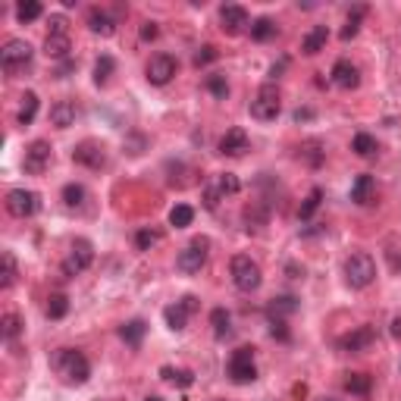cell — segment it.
Returning <instances> with one entry per match:
<instances>
[{
	"mask_svg": "<svg viewBox=\"0 0 401 401\" xmlns=\"http://www.w3.org/2000/svg\"><path fill=\"white\" fill-rule=\"evenodd\" d=\"M94 263V245L88 238H75L73 248H69L66 260H63V276H79Z\"/></svg>",
	"mask_w": 401,
	"mask_h": 401,
	"instance_id": "9",
	"label": "cell"
},
{
	"mask_svg": "<svg viewBox=\"0 0 401 401\" xmlns=\"http://www.w3.org/2000/svg\"><path fill=\"white\" fill-rule=\"evenodd\" d=\"M326 41H329V29H326V25H313V29L305 35V41H301V53L313 57V53H320L323 47H326Z\"/></svg>",
	"mask_w": 401,
	"mask_h": 401,
	"instance_id": "19",
	"label": "cell"
},
{
	"mask_svg": "<svg viewBox=\"0 0 401 401\" xmlns=\"http://www.w3.org/2000/svg\"><path fill=\"white\" fill-rule=\"evenodd\" d=\"M85 198H88L85 185H79V182H69V185H63V200H66V207H82Z\"/></svg>",
	"mask_w": 401,
	"mask_h": 401,
	"instance_id": "38",
	"label": "cell"
},
{
	"mask_svg": "<svg viewBox=\"0 0 401 401\" xmlns=\"http://www.w3.org/2000/svg\"><path fill=\"white\" fill-rule=\"evenodd\" d=\"M367 16V7H354L348 13V19H345V29H342V41H351V38H357V31H361V23H364Z\"/></svg>",
	"mask_w": 401,
	"mask_h": 401,
	"instance_id": "33",
	"label": "cell"
},
{
	"mask_svg": "<svg viewBox=\"0 0 401 401\" xmlns=\"http://www.w3.org/2000/svg\"><path fill=\"white\" fill-rule=\"evenodd\" d=\"M51 35H69V19L63 13H57V16H51Z\"/></svg>",
	"mask_w": 401,
	"mask_h": 401,
	"instance_id": "44",
	"label": "cell"
},
{
	"mask_svg": "<svg viewBox=\"0 0 401 401\" xmlns=\"http://www.w3.org/2000/svg\"><path fill=\"white\" fill-rule=\"evenodd\" d=\"M248 31H251L254 41H270V38L279 35V25H276L270 16H260V19H254V23H251V29H248Z\"/></svg>",
	"mask_w": 401,
	"mask_h": 401,
	"instance_id": "26",
	"label": "cell"
},
{
	"mask_svg": "<svg viewBox=\"0 0 401 401\" xmlns=\"http://www.w3.org/2000/svg\"><path fill=\"white\" fill-rule=\"evenodd\" d=\"M160 376H164L166 383H172V386H179V389H188L194 383V373L185 370V367H160Z\"/></svg>",
	"mask_w": 401,
	"mask_h": 401,
	"instance_id": "27",
	"label": "cell"
},
{
	"mask_svg": "<svg viewBox=\"0 0 401 401\" xmlns=\"http://www.w3.org/2000/svg\"><path fill=\"white\" fill-rule=\"evenodd\" d=\"M182 305L188 307V313H194V311H198V298H194V295H185V298H182Z\"/></svg>",
	"mask_w": 401,
	"mask_h": 401,
	"instance_id": "50",
	"label": "cell"
},
{
	"mask_svg": "<svg viewBox=\"0 0 401 401\" xmlns=\"http://www.w3.org/2000/svg\"><path fill=\"white\" fill-rule=\"evenodd\" d=\"M373 198V176H357L351 185V200L354 204H370Z\"/></svg>",
	"mask_w": 401,
	"mask_h": 401,
	"instance_id": "29",
	"label": "cell"
},
{
	"mask_svg": "<svg viewBox=\"0 0 401 401\" xmlns=\"http://www.w3.org/2000/svg\"><path fill=\"white\" fill-rule=\"evenodd\" d=\"M214 188L220 192V198H229V194H238L242 192V182H238L235 172H220L214 182Z\"/></svg>",
	"mask_w": 401,
	"mask_h": 401,
	"instance_id": "32",
	"label": "cell"
},
{
	"mask_svg": "<svg viewBox=\"0 0 401 401\" xmlns=\"http://www.w3.org/2000/svg\"><path fill=\"white\" fill-rule=\"evenodd\" d=\"M229 273H232V283H235V289L245 292V295L257 292L260 283H263V273H260L257 260H251L248 254H235V257H232Z\"/></svg>",
	"mask_w": 401,
	"mask_h": 401,
	"instance_id": "2",
	"label": "cell"
},
{
	"mask_svg": "<svg viewBox=\"0 0 401 401\" xmlns=\"http://www.w3.org/2000/svg\"><path fill=\"white\" fill-rule=\"evenodd\" d=\"M194 223V207H188V204H176V207L170 210V226H176V229H185V226Z\"/></svg>",
	"mask_w": 401,
	"mask_h": 401,
	"instance_id": "36",
	"label": "cell"
},
{
	"mask_svg": "<svg viewBox=\"0 0 401 401\" xmlns=\"http://www.w3.org/2000/svg\"><path fill=\"white\" fill-rule=\"evenodd\" d=\"M7 210L16 216V220H29L41 210V198L35 192H25V188H13L7 194Z\"/></svg>",
	"mask_w": 401,
	"mask_h": 401,
	"instance_id": "11",
	"label": "cell"
},
{
	"mask_svg": "<svg viewBox=\"0 0 401 401\" xmlns=\"http://www.w3.org/2000/svg\"><path fill=\"white\" fill-rule=\"evenodd\" d=\"M342 270H345V283H348L351 289H367V285H373V279H376V263H373V257L364 251L348 254Z\"/></svg>",
	"mask_w": 401,
	"mask_h": 401,
	"instance_id": "4",
	"label": "cell"
},
{
	"mask_svg": "<svg viewBox=\"0 0 401 401\" xmlns=\"http://www.w3.org/2000/svg\"><path fill=\"white\" fill-rule=\"evenodd\" d=\"M188 317H192V313H188V307L182 305V301H176V305H170V307L164 311L166 326H170L172 333H182V329L188 326Z\"/></svg>",
	"mask_w": 401,
	"mask_h": 401,
	"instance_id": "22",
	"label": "cell"
},
{
	"mask_svg": "<svg viewBox=\"0 0 401 401\" xmlns=\"http://www.w3.org/2000/svg\"><path fill=\"white\" fill-rule=\"evenodd\" d=\"M69 51H73V41H69V35H51L47 31L44 38V53L51 60H66Z\"/></svg>",
	"mask_w": 401,
	"mask_h": 401,
	"instance_id": "20",
	"label": "cell"
},
{
	"mask_svg": "<svg viewBox=\"0 0 401 401\" xmlns=\"http://www.w3.org/2000/svg\"><path fill=\"white\" fill-rule=\"evenodd\" d=\"M53 160V148L47 142H31L29 148H25V157H23V170L29 172V176H44L47 166H51Z\"/></svg>",
	"mask_w": 401,
	"mask_h": 401,
	"instance_id": "10",
	"label": "cell"
},
{
	"mask_svg": "<svg viewBox=\"0 0 401 401\" xmlns=\"http://www.w3.org/2000/svg\"><path fill=\"white\" fill-rule=\"evenodd\" d=\"M320 200H323V192H320V188H313V192L305 198V204H301V210H298V220H301V223H307V220H311V216L317 214Z\"/></svg>",
	"mask_w": 401,
	"mask_h": 401,
	"instance_id": "40",
	"label": "cell"
},
{
	"mask_svg": "<svg viewBox=\"0 0 401 401\" xmlns=\"http://www.w3.org/2000/svg\"><path fill=\"white\" fill-rule=\"evenodd\" d=\"M41 13H44V7H41L38 0H29V3H19V7H16V19H19V23H35Z\"/></svg>",
	"mask_w": 401,
	"mask_h": 401,
	"instance_id": "41",
	"label": "cell"
},
{
	"mask_svg": "<svg viewBox=\"0 0 401 401\" xmlns=\"http://www.w3.org/2000/svg\"><path fill=\"white\" fill-rule=\"evenodd\" d=\"M113 73H116V60H113L110 53H101L94 63V85H107Z\"/></svg>",
	"mask_w": 401,
	"mask_h": 401,
	"instance_id": "31",
	"label": "cell"
},
{
	"mask_svg": "<svg viewBox=\"0 0 401 401\" xmlns=\"http://www.w3.org/2000/svg\"><path fill=\"white\" fill-rule=\"evenodd\" d=\"M73 160L79 166H88V170H104L107 166V148L101 142H94V138H85L82 144H75Z\"/></svg>",
	"mask_w": 401,
	"mask_h": 401,
	"instance_id": "12",
	"label": "cell"
},
{
	"mask_svg": "<svg viewBox=\"0 0 401 401\" xmlns=\"http://www.w3.org/2000/svg\"><path fill=\"white\" fill-rule=\"evenodd\" d=\"M210 326H214V335L216 339H226V335L232 333V317L226 307H214L210 311Z\"/></svg>",
	"mask_w": 401,
	"mask_h": 401,
	"instance_id": "28",
	"label": "cell"
},
{
	"mask_svg": "<svg viewBox=\"0 0 401 401\" xmlns=\"http://www.w3.org/2000/svg\"><path fill=\"white\" fill-rule=\"evenodd\" d=\"M305 157L311 160V166H320V164H323V151H320V142H307V144H305Z\"/></svg>",
	"mask_w": 401,
	"mask_h": 401,
	"instance_id": "45",
	"label": "cell"
},
{
	"mask_svg": "<svg viewBox=\"0 0 401 401\" xmlns=\"http://www.w3.org/2000/svg\"><path fill=\"white\" fill-rule=\"evenodd\" d=\"M144 333H148V323H144V320H129V323L119 326V339H122L129 348H142Z\"/></svg>",
	"mask_w": 401,
	"mask_h": 401,
	"instance_id": "18",
	"label": "cell"
},
{
	"mask_svg": "<svg viewBox=\"0 0 401 401\" xmlns=\"http://www.w3.org/2000/svg\"><path fill=\"white\" fill-rule=\"evenodd\" d=\"M75 119H79V107H75L73 101H57V104L51 107V126L69 129V126H75Z\"/></svg>",
	"mask_w": 401,
	"mask_h": 401,
	"instance_id": "17",
	"label": "cell"
},
{
	"mask_svg": "<svg viewBox=\"0 0 401 401\" xmlns=\"http://www.w3.org/2000/svg\"><path fill=\"white\" fill-rule=\"evenodd\" d=\"M229 379L235 386H248L257 379V367H254V348L251 345H242V348L232 351L229 357Z\"/></svg>",
	"mask_w": 401,
	"mask_h": 401,
	"instance_id": "6",
	"label": "cell"
},
{
	"mask_svg": "<svg viewBox=\"0 0 401 401\" xmlns=\"http://www.w3.org/2000/svg\"><path fill=\"white\" fill-rule=\"evenodd\" d=\"M389 333H392L395 339H401V317H395V320H392V329H389Z\"/></svg>",
	"mask_w": 401,
	"mask_h": 401,
	"instance_id": "52",
	"label": "cell"
},
{
	"mask_svg": "<svg viewBox=\"0 0 401 401\" xmlns=\"http://www.w3.org/2000/svg\"><path fill=\"white\" fill-rule=\"evenodd\" d=\"M0 263H3V270H0V289H13V285H16V276H19V263H16L13 251H3V254H0Z\"/></svg>",
	"mask_w": 401,
	"mask_h": 401,
	"instance_id": "24",
	"label": "cell"
},
{
	"mask_svg": "<svg viewBox=\"0 0 401 401\" xmlns=\"http://www.w3.org/2000/svg\"><path fill=\"white\" fill-rule=\"evenodd\" d=\"M298 307H301V301H298L295 295L273 298V301H270V317H273V320H283V317H289V313H295Z\"/></svg>",
	"mask_w": 401,
	"mask_h": 401,
	"instance_id": "25",
	"label": "cell"
},
{
	"mask_svg": "<svg viewBox=\"0 0 401 401\" xmlns=\"http://www.w3.org/2000/svg\"><path fill=\"white\" fill-rule=\"evenodd\" d=\"M386 257H389V267H392L395 273H401V248H389Z\"/></svg>",
	"mask_w": 401,
	"mask_h": 401,
	"instance_id": "47",
	"label": "cell"
},
{
	"mask_svg": "<svg viewBox=\"0 0 401 401\" xmlns=\"http://www.w3.org/2000/svg\"><path fill=\"white\" fill-rule=\"evenodd\" d=\"M320 401H339V398H320Z\"/></svg>",
	"mask_w": 401,
	"mask_h": 401,
	"instance_id": "55",
	"label": "cell"
},
{
	"mask_svg": "<svg viewBox=\"0 0 401 401\" xmlns=\"http://www.w3.org/2000/svg\"><path fill=\"white\" fill-rule=\"evenodd\" d=\"M207 254H210V238L198 235V238H192L182 251H179L176 267L182 270V273H200V267L207 263Z\"/></svg>",
	"mask_w": 401,
	"mask_h": 401,
	"instance_id": "7",
	"label": "cell"
},
{
	"mask_svg": "<svg viewBox=\"0 0 401 401\" xmlns=\"http://www.w3.org/2000/svg\"><path fill=\"white\" fill-rule=\"evenodd\" d=\"M160 238H164V232H160V229L144 226V229L135 232V248H138V251H151L154 245H160Z\"/></svg>",
	"mask_w": 401,
	"mask_h": 401,
	"instance_id": "34",
	"label": "cell"
},
{
	"mask_svg": "<svg viewBox=\"0 0 401 401\" xmlns=\"http://www.w3.org/2000/svg\"><path fill=\"white\" fill-rule=\"evenodd\" d=\"M29 63H31V44L23 41V38H10L7 44H3V51H0V66H3V73L16 75V73H23Z\"/></svg>",
	"mask_w": 401,
	"mask_h": 401,
	"instance_id": "5",
	"label": "cell"
},
{
	"mask_svg": "<svg viewBox=\"0 0 401 401\" xmlns=\"http://www.w3.org/2000/svg\"><path fill=\"white\" fill-rule=\"evenodd\" d=\"M214 60H216V47L204 44V47H198V53H194V66H207V63H214Z\"/></svg>",
	"mask_w": 401,
	"mask_h": 401,
	"instance_id": "43",
	"label": "cell"
},
{
	"mask_svg": "<svg viewBox=\"0 0 401 401\" xmlns=\"http://www.w3.org/2000/svg\"><path fill=\"white\" fill-rule=\"evenodd\" d=\"M0 333H3L7 342H13L16 335L23 333V320H19V313H3V320H0Z\"/></svg>",
	"mask_w": 401,
	"mask_h": 401,
	"instance_id": "39",
	"label": "cell"
},
{
	"mask_svg": "<svg viewBox=\"0 0 401 401\" xmlns=\"http://www.w3.org/2000/svg\"><path fill=\"white\" fill-rule=\"evenodd\" d=\"M345 392L348 395H357V398H367L373 392V376L370 373H351L345 379Z\"/></svg>",
	"mask_w": 401,
	"mask_h": 401,
	"instance_id": "23",
	"label": "cell"
},
{
	"mask_svg": "<svg viewBox=\"0 0 401 401\" xmlns=\"http://www.w3.org/2000/svg\"><path fill=\"white\" fill-rule=\"evenodd\" d=\"M289 66V60H279V63H273V69H270V79H279V73Z\"/></svg>",
	"mask_w": 401,
	"mask_h": 401,
	"instance_id": "49",
	"label": "cell"
},
{
	"mask_svg": "<svg viewBox=\"0 0 401 401\" xmlns=\"http://www.w3.org/2000/svg\"><path fill=\"white\" fill-rule=\"evenodd\" d=\"M157 35H160V29H157V23H144V25H142V41H154Z\"/></svg>",
	"mask_w": 401,
	"mask_h": 401,
	"instance_id": "48",
	"label": "cell"
},
{
	"mask_svg": "<svg viewBox=\"0 0 401 401\" xmlns=\"http://www.w3.org/2000/svg\"><path fill=\"white\" fill-rule=\"evenodd\" d=\"M69 313V298L63 295V292H57V295L47 298V317L51 320H63Z\"/></svg>",
	"mask_w": 401,
	"mask_h": 401,
	"instance_id": "37",
	"label": "cell"
},
{
	"mask_svg": "<svg viewBox=\"0 0 401 401\" xmlns=\"http://www.w3.org/2000/svg\"><path fill=\"white\" fill-rule=\"evenodd\" d=\"M144 401H166V398H160V395H148Z\"/></svg>",
	"mask_w": 401,
	"mask_h": 401,
	"instance_id": "54",
	"label": "cell"
},
{
	"mask_svg": "<svg viewBox=\"0 0 401 401\" xmlns=\"http://www.w3.org/2000/svg\"><path fill=\"white\" fill-rule=\"evenodd\" d=\"M251 151V138H248L245 129H229V132L220 138V154L223 157H245Z\"/></svg>",
	"mask_w": 401,
	"mask_h": 401,
	"instance_id": "14",
	"label": "cell"
},
{
	"mask_svg": "<svg viewBox=\"0 0 401 401\" xmlns=\"http://www.w3.org/2000/svg\"><path fill=\"white\" fill-rule=\"evenodd\" d=\"M51 367L60 373V376H63V383H69V386H85V383H88V376H91L88 357H85L79 348H60V351H53Z\"/></svg>",
	"mask_w": 401,
	"mask_h": 401,
	"instance_id": "1",
	"label": "cell"
},
{
	"mask_svg": "<svg viewBox=\"0 0 401 401\" xmlns=\"http://www.w3.org/2000/svg\"><path fill=\"white\" fill-rule=\"evenodd\" d=\"M270 333H273L276 339H283V342L289 339V329H285L283 320H273V317H270Z\"/></svg>",
	"mask_w": 401,
	"mask_h": 401,
	"instance_id": "46",
	"label": "cell"
},
{
	"mask_svg": "<svg viewBox=\"0 0 401 401\" xmlns=\"http://www.w3.org/2000/svg\"><path fill=\"white\" fill-rule=\"evenodd\" d=\"M88 29L101 38H110L116 31V23H113V16L104 13V10H91L88 13Z\"/></svg>",
	"mask_w": 401,
	"mask_h": 401,
	"instance_id": "21",
	"label": "cell"
},
{
	"mask_svg": "<svg viewBox=\"0 0 401 401\" xmlns=\"http://www.w3.org/2000/svg\"><path fill=\"white\" fill-rule=\"evenodd\" d=\"M373 342H376V329L373 326H357V329H351L348 335L339 339V348L342 351H367Z\"/></svg>",
	"mask_w": 401,
	"mask_h": 401,
	"instance_id": "15",
	"label": "cell"
},
{
	"mask_svg": "<svg viewBox=\"0 0 401 401\" xmlns=\"http://www.w3.org/2000/svg\"><path fill=\"white\" fill-rule=\"evenodd\" d=\"M176 73H179V60L172 57V53H154V57L148 60V66H144L148 82L157 85V88L170 85L172 79H176Z\"/></svg>",
	"mask_w": 401,
	"mask_h": 401,
	"instance_id": "8",
	"label": "cell"
},
{
	"mask_svg": "<svg viewBox=\"0 0 401 401\" xmlns=\"http://www.w3.org/2000/svg\"><path fill=\"white\" fill-rule=\"evenodd\" d=\"M329 75H333L335 88H342V91H351V88H357V85H361V73H357V66L351 63V60H339Z\"/></svg>",
	"mask_w": 401,
	"mask_h": 401,
	"instance_id": "16",
	"label": "cell"
},
{
	"mask_svg": "<svg viewBox=\"0 0 401 401\" xmlns=\"http://www.w3.org/2000/svg\"><path fill=\"white\" fill-rule=\"evenodd\" d=\"M220 29L226 35H242L245 29H251V16L242 3H223L220 7Z\"/></svg>",
	"mask_w": 401,
	"mask_h": 401,
	"instance_id": "13",
	"label": "cell"
},
{
	"mask_svg": "<svg viewBox=\"0 0 401 401\" xmlns=\"http://www.w3.org/2000/svg\"><path fill=\"white\" fill-rule=\"evenodd\" d=\"M305 119H313V110H295V122H305Z\"/></svg>",
	"mask_w": 401,
	"mask_h": 401,
	"instance_id": "51",
	"label": "cell"
},
{
	"mask_svg": "<svg viewBox=\"0 0 401 401\" xmlns=\"http://www.w3.org/2000/svg\"><path fill=\"white\" fill-rule=\"evenodd\" d=\"M289 273H292V279H301V276H305V267H295V263H292Z\"/></svg>",
	"mask_w": 401,
	"mask_h": 401,
	"instance_id": "53",
	"label": "cell"
},
{
	"mask_svg": "<svg viewBox=\"0 0 401 401\" xmlns=\"http://www.w3.org/2000/svg\"><path fill=\"white\" fill-rule=\"evenodd\" d=\"M35 116H38V94L35 91H25L23 94V107H19V126H31L35 122Z\"/></svg>",
	"mask_w": 401,
	"mask_h": 401,
	"instance_id": "30",
	"label": "cell"
},
{
	"mask_svg": "<svg viewBox=\"0 0 401 401\" xmlns=\"http://www.w3.org/2000/svg\"><path fill=\"white\" fill-rule=\"evenodd\" d=\"M351 151H354L357 157H373V154L379 151V144H376V138H373V135L357 132V135H354V142H351Z\"/></svg>",
	"mask_w": 401,
	"mask_h": 401,
	"instance_id": "35",
	"label": "cell"
},
{
	"mask_svg": "<svg viewBox=\"0 0 401 401\" xmlns=\"http://www.w3.org/2000/svg\"><path fill=\"white\" fill-rule=\"evenodd\" d=\"M207 91L214 97H220V101H226V97H229V82H226V75H207Z\"/></svg>",
	"mask_w": 401,
	"mask_h": 401,
	"instance_id": "42",
	"label": "cell"
},
{
	"mask_svg": "<svg viewBox=\"0 0 401 401\" xmlns=\"http://www.w3.org/2000/svg\"><path fill=\"white\" fill-rule=\"evenodd\" d=\"M248 110H251V116L257 119V122H273V119L283 113V94H279V88H276L273 82L260 85Z\"/></svg>",
	"mask_w": 401,
	"mask_h": 401,
	"instance_id": "3",
	"label": "cell"
}]
</instances>
